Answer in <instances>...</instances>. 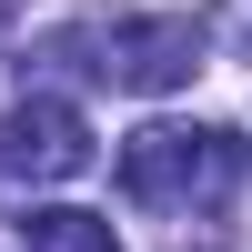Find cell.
Returning a JSON list of instances; mask_svg holds the SVG:
<instances>
[{"label":"cell","instance_id":"3","mask_svg":"<svg viewBox=\"0 0 252 252\" xmlns=\"http://www.w3.org/2000/svg\"><path fill=\"white\" fill-rule=\"evenodd\" d=\"M0 161H10L20 182H81L91 172V121H81L61 91H31L10 111V131H0Z\"/></svg>","mask_w":252,"mask_h":252},{"label":"cell","instance_id":"2","mask_svg":"<svg viewBox=\"0 0 252 252\" xmlns=\"http://www.w3.org/2000/svg\"><path fill=\"white\" fill-rule=\"evenodd\" d=\"M51 51H91L81 71L111 81V91H182V81L202 71V20H182V10H152V20H81V31H61Z\"/></svg>","mask_w":252,"mask_h":252},{"label":"cell","instance_id":"4","mask_svg":"<svg viewBox=\"0 0 252 252\" xmlns=\"http://www.w3.org/2000/svg\"><path fill=\"white\" fill-rule=\"evenodd\" d=\"M20 242L31 252H121V232L101 212H71V202H40L31 222H20Z\"/></svg>","mask_w":252,"mask_h":252},{"label":"cell","instance_id":"1","mask_svg":"<svg viewBox=\"0 0 252 252\" xmlns=\"http://www.w3.org/2000/svg\"><path fill=\"white\" fill-rule=\"evenodd\" d=\"M242 182V141L212 121H152L121 141V192L141 212H222Z\"/></svg>","mask_w":252,"mask_h":252}]
</instances>
